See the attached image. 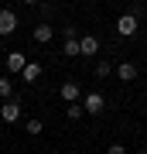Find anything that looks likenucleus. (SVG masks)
<instances>
[{
	"mask_svg": "<svg viewBox=\"0 0 147 154\" xmlns=\"http://www.w3.org/2000/svg\"><path fill=\"white\" fill-rule=\"evenodd\" d=\"M58 96L65 99V103H82V86L75 82V79H65L62 89H58Z\"/></svg>",
	"mask_w": 147,
	"mask_h": 154,
	"instance_id": "obj_1",
	"label": "nucleus"
},
{
	"mask_svg": "<svg viewBox=\"0 0 147 154\" xmlns=\"http://www.w3.org/2000/svg\"><path fill=\"white\" fill-rule=\"evenodd\" d=\"M0 120L4 123H17L21 120V103H17V99H4V103H0Z\"/></svg>",
	"mask_w": 147,
	"mask_h": 154,
	"instance_id": "obj_2",
	"label": "nucleus"
},
{
	"mask_svg": "<svg viewBox=\"0 0 147 154\" xmlns=\"http://www.w3.org/2000/svg\"><path fill=\"white\" fill-rule=\"evenodd\" d=\"M82 106H86V113H89V116H99V113L106 110V99H103V93H86Z\"/></svg>",
	"mask_w": 147,
	"mask_h": 154,
	"instance_id": "obj_3",
	"label": "nucleus"
},
{
	"mask_svg": "<svg viewBox=\"0 0 147 154\" xmlns=\"http://www.w3.org/2000/svg\"><path fill=\"white\" fill-rule=\"evenodd\" d=\"M14 31H17V14L7 11V7H0V38H7Z\"/></svg>",
	"mask_w": 147,
	"mask_h": 154,
	"instance_id": "obj_4",
	"label": "nucleus"
},
{
	"mask_svg": "<svg viewBox=\"0 0 147 154\" xmlns=\"http://www.w3.org/2000/svg\"><path fill=\"white\" fill-rule=\"evenodd\" d=\"M116 31L123 34V38H130V34H137V14H120V21H116Z\"/></svg>",
	"mask_w": 147,
	"mask_h": 154,
	"instance_id": "obj_5",
	"label": "nucleus"
},
{
	"mask_svg": "<svg viewBox=\"0 0 147 154\" xmlns=\"http://www.w3.org/2000/svg\"><path fill=\"white\" fill-rule=\"evenodd\" d=\"M24 65H27V55H24V51H11V55H7V72L21 75V72H24Z\"/></svg>",
	"mask_w": 147,
	"mask_h": 154,
	"instance_id": "obj_6",
	"label": "nucleus"
},
{
	"mask_svg": "<svg viewBox=\"0 0 147 154\" xmlns=\"http://www.w3.org/2000/svg\"><path fill=\"white\" fill-rule=\"evenodd\" d=\"M79 45H82V58H93L99 51V38H96V34H82Z\"/></svg>",
	"mask_w": 147,
	"mask_h": 154,
	"instance_id": "obj_7",
	"label": "nucleus"
},
{
	"mask_svg": "<svg viewBox=\"0 0 147 154\" xmlns=\"http://www.w3.org/2000/svg\"><path fill=\"white\" fill-rule=\"evenodd\" d=\"M116 79H120V82H133L137 79V65L133 62H120V65H116Z\"/></svg>",
	"mask_w": 147,
	"mask_h": 154,
	"instance_id": "obj_8",
	"label": "nucleus"
},
{
	"mask_svg": "<svg viewBox=\"0 0 147 154\" xmlns=\"http://www.w3.org/2000/svg\"><path fill=\"white\" fill-rule=\"evenodd\" d=\"M55 38V24H38V28H34V41L38 45H48Z\"/></svg>",
	"mask_w": 147,
	"mask_h": 154,
	"instance_id": "obj_9",
	"label": "nucleus"
},
{
	"mask_svg": "<svg viewBox=\"0 0 147 154\" xmlns=\"http://www.w3.org/2000/svg\"><path fill=\"white\" fill-rule=\"evenodd\" d=\"M62 55H65V58H79V55H82L79 38H65V45H62Z\"/></svg>",
	"mask_w": 147,
	"mask_h": 154,
	"instance_id": "obj_10",
	"label": "nucleus"
},
{
	"mask_svg": "<svg viewBox=\"0 0 147 154\" xmlns=\"http://www.w3.org/2000/svg\"><path fill=\"white\" fill-rule=\"evenodd\" d=\"M21 79H24V82H38V79H41V65H38V62H27L24 72H21Z\"/></svg>",
	"mask_w": 147,
	"mask_h": 154,
	"instance_id": "obj_11",
	"label": "nucleus"
},
{
	"mask_svg": "<svg viewBox=\"0 0 147 154\" xmlns=\"http://www.w3.org/2000/svg\"><path fill=\"white\" fill-rule=\"evenodd\" d=\"M82 113H86V106H82V103H69V106H65V116H69V120H79Z\"/></svg>",
	"mask_w": 147,
	"mask_h": 154,
	"instance_id": "obj_12",
	"label": "nucleus"
},
{
	"mask_svg": "<svg viewBox=\"0 0 147 154\" xmlns=\"http://www.w3.org/2000/svg\"><path fill=\"white\" fill-rule=\"evenodd\" d=\"M41 130H44V123L38 120V116H31V120H27V134H31V137H38Z\"/></svg>",
	"mask_w": 147,
	"mask_h": 154,
	"instance_id": "obj_13",
	"label": "nucleus"
},
{
	"mask_svg": "<svg viewBox=\"0 0 147 154\" xmlns=\"http://www.w3.org/2000/svg\"><path fill=\"white\" fill-rule=\"evenodd\" d=\"M14 96V82L11 79H0V99H11Z\"/></svg>",
	"mask_w": 147,
	"mask_h": 154,
	"instance_id": "obj_14",
	"label": "nucleus"
},
{
	"mask_svg": "<svg viewBox=\"0 0 147 154\" xmlns=\"http://www.w3.org/2000/svg\"><path fill=\"white\" fill-rule=\"evenodd\" d=\"M109 72H113V65H109V62H96V75H99V79H106Z\"/></svg>",
	"mask_w": 147,
	"mask_h": 154,
	"instance_id": "obj_15",
	"label": "nucleus"
},
{
	"mask_svg": "<svg viewBox=\"0 0 147 154\" xmlns=\"http://www.w3.org/2000/svg\"><path fill=\"white\" fill-rule=\"evenodd\" d=\"M62 38H79V28L75 24H62Z\"/></svg>",
	"mask_w": 147,
	"mask_h": 154,
	"instance_id": "obj_16",
	"label": "nucleus"
},
{
	"mask_svg": "<svg viewBox=\"0 0 147 154\" xmlns=\"http://www.w3.org/2000/svg\"><path fill=\"white\" fill-rule=\"evenodd\" d=\"M106 154H127V147H123V144H109V151Z\"/></svg>",
	"mask_w": 147,
	"mask_h": 154,
	"instance_id": "obj_17",
	"label": "nucleus"
},
{
	"mask_svg": "<svg viewBox=\"0 0 147 154\" xmlns=\"http://www.w3.org/2000/svg\"><path fill=\"white\" fill-rule=\"evenodd\" d=\"M21 4H38V0H21Z\"/></svg>",
	"mask_w": 147,
	"mask_h": 154,
	"instance_id": "obj_18",
	"label": "nucleus"
},
{
	"mask_svg": "<svg viewBox=\"0 0 147 154\" xmlns=\"http://www.w3.org/2000/svg\"><path fill=\"white\" fill-rule=\"evenodd\" d=\"M144 154H147V151H144Z\"/></svg>",
	"mask_w": 147,
	"mask_h": 154,
	"instance_id": "obj_19",
	"label": "nucleus"
}]
</instances>
